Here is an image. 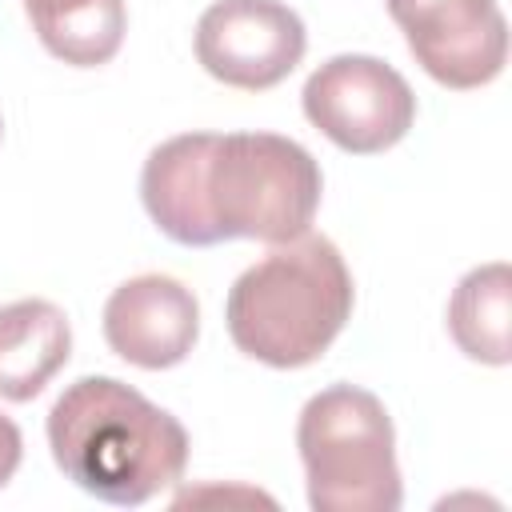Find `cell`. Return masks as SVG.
Segmentation results:
<instances>
[{
	"label": "cell",
	"instance_id": "cell-1",
	"mask_svg": "<svg viewBox=\"0 0 512 512\" xmlns=\"http://www.w3.org/2000/svg\"><path fill=\"white\" fill-rule=\"evenodd\" d=\"M324 176L312 152L276 132H184L156 144L140 172L152 224L184 244H284L312 228Z\"/></svg>",
	"mask_w": 512,
	"mask_h": 512
},
{
	"label": "cell",
	"instance_id": "cell-13",
	"mask_svg": "<svg viewBox=\"0 0 512 512\" xmlns=\"http://www.w3.org/2000/svg\"><path fill=\"white\" fill-rule=\"evenodd\" d=\"M0 136H4V120H0Z\"/></svg>",
	"mask_w": 512,
	"mask_h": 512
},
{
	"label": "cell",
	"instance_id": "cell-6",
	"mask_svg": "<svg viewBox=\"0 0 512 512\" xmlns=\"http://www.w3.org/2000/svg\"><path fill=\"white\" fill-rule=\"evenodd\" d=\"M200 68L244 92L288 80L308 52L304 20L280 0H216L200 12L192 36Z\"/></svg>",
	"mask_w": 512,
	"mask_h": 512
},
{
	"label": "cell",
	"instance_id": "cell-5",
	"mask_svg": "<svg viewBox=\"0 0 512 512\" xmlns=\"http://www.w3.org/2000/svg\"><path fill=\"white\" fill-rule=\"evenodd\" d=\"M304 116L336 148L352 156H376L400 144L416 120V96L408 80L380 56L344 52L324 60L304 92Z\"/></svg>",
	"mask_w": 512,
	"mask_h": 512
},
{
	"label": "cell",
	"instance_id": "cell-2",
	"mask_svg": "<svg viewBox=\"0 0 512 512\" xmlns=\"http://www.w3.org/2000/svg\"><path fill=\"white\" fill-rule=\"evenodd\" d=\"M48 448L64 480L116 508L148 504L188 464L184 424L116 376H80L56 396Z\"/></svg>",
	"mask_w": 512,
	"mask_h": 512
},
{
	"label": "cell",
	"instance_id": "cell-11",
	"mask_svg": "<svg viewBox=\"0 0 512 512\" xmlns=\"http://www.w3.org/2000/svg\"><path fill=\"white\" fill-rule=\"evenodd\" d=\"M512 268L504 260L472 268L448 300V332L468 360L504 368L512 360Z\"/></svg>",
	"mask_w": 512,
	"mask_h": 512
},
{
	"label": "cell",
	"instance_id": "cell-3",
	"mask_svg": "<svg viewBox=\"0 0 512 512\" xmlns=\"http://www.w3.org/2000/svg\"><path fill=\"white\" fill-rule=\"evenodd\" d=\"M352 300L356 288L340 248L320 232H300L236 276L224 324L244 356L268 368H304L344 332Z\"/></svg>",
	"mask_w": 512,
	"mask_h": 512
},
{
	"label": "cell",
	"instance_id": "cell-4",
	"mask_svg": "<svg viewBox=\"0 0 512 512\" xmlns=\"http://www.w3.org/2000/svg\"><path fill=\"white\" fill-rule=\"evenodd\" d=\"M296 448L316 512H396L404 500L392 416L368 388L332 384L300 408Z\"/></svg>",
	"mask_w": 512,
	"mask_h": 512
},
{
	"label": "cell",
	"instance_id": "cell-8",
	"mask_svg": "<svg viewBox=\"0 0 512 512\" xmlns=\"http://www.w3.org/2000/svg\"><path fill=\"white\" fill-rule=\"evenodd\" d=\"M200 336V304L176 276L144 272L124 280L104 304L108 348L148 372L176 368Z\"/></svg>",
	"mask_w": 512,
	"mask_h": 512
},
{
	"label": "cell",
	"instance_id": "cell-7",
	"mask_svg": "<svg viewBox=\"0 0 512 512\" xmlns=\"http://www.w3.org/2000/svg\"><path fill=\"white\" fill-rule=\"evenodd\" d=\"M416 64L444 88H484L504 72L508 24L496 0H384Z\"/></svg>",
	"mask_w": 512,
	"mask_h": 512
},
{
	"label": "cell",
	"instance_id": "cell-10",
	"mask_svg": "<svg viewBox=\"0 0 512 512\" xmlns=\"http://www.w3.org/2000/svg\"><path fill=\"white\" fill-rule=\"evenodd\" d=\"M24 12L40 44L76 68L108 64L128 28L124 0H24Z\"/></svg>",
	"mask_w": 512,
	"mask_h": 512
},
{
	"label": "cell",
	"instance_id": "cell-12",
	"mask_svg": "<svg viewBox=\"0 0 512 512\" xmlns=\"http://www.w3.org/2000/svg\"><path fill=\"white\" fill-rule=\"evenodd\" d=\"M20 456H24V436H20V428H16L8 416H0V488L16 476Z\"/></svg>",
	"mask_w": 512,
	"mask_h": 512
},
{
	"label": "cell",
	"instance_id": "cell-9",
	"mask_svg": "<svg viewBox=\"0 0 512 512\" xmlns=\"http://www.w3.org/2000/svg\"><path fill=\"white\" fill-rule=\"evenodd\" d=\"M72 356V324L52 300H12L0 308V400L28 404Z\"/></svg>",
	"mask_w": 512,
	"mask_h": 512
}]
</instances>
